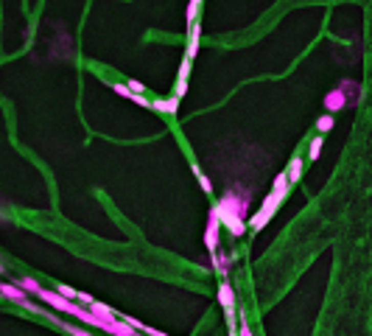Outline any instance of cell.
Segmentation results:
<instances>
[{"label":"cell","instance_id":"cell-1","mask_svg":"<svg viewBox=\"0 0 372 336\" xmlns=\"http://www.w3.org/2000/svg\"><path fill=\"white\" fill-rule=\"evenodd\" d=\"M221 213V224L227 227L232 238H241L247 233V216H249V194H241V188H232L215 202Z\"/></svg>","mask_w":372,"mask_h":336},{"label":"cell","instance_id":"cell-2","mask_svg":"<svg viewBox=\"0 0 372 336\" xmlns=\"http://www.w3.org/2000/svg\"><path fill=\"white\" fill-rule=\"evenodd\" d=\"M283 199H286V194H280V191H272V194H266V199H263L260 210L249 216V230H252V233L263 230V227H266L269 221L274 219V213L280 210V205H283Z\"/></svg>","mask_w":372,"mask_h":336},{"label":"cell","instance_id":"cell-3","mask_svg":"<svg viewBox=\"0 0 372 336\" xmlns=\"http://www.w3.org/2000/svg\"><path fill=\"white\" fill-rule=\"evenodd\" d=\"M0 294H3L6 300H11V303H17L20 308L34 311V314H42V305H39V303H34V300L28 297V294L23 291L17 283H9V280H0Z\"/></svg>","mask_w":372,"mask_h":336},{"label":"cell","instance_id":"cell-4","mask_svg":"<svg viewBox=\"0 0 372 336\" xmlns=\"http://www.w3.org/2000/svg\"><path fill=\"white\" fill-rule=\"evenodd\" d=\"M221 213L218 207L213 205V210L207 213V224H205V247L210 249V255L213 252H218V241H221Z\"/></svg>","mask_w":372,"mask_h":336},{"label":"cell","instance_id":"cell-5","mask_svg":"<svg viewBox=\"0 0 372 336\" xmlns=\"http://www.w3.org/2000/svg\"><path fill=\"white\" fill-rule=\"evenodd\" d=\"M37 297H39L45 305H51L53 311H62V314H73V308L79 305V303H73V300H64L56 289H53V291H51V289H39Z\"/></svg>","mask_w":372,"mask_h":336},{"label":"cell","instance_id":"cell-6","mask_svg":"<svg viewBox=\"0 0 372 336\" xmlns=\"http://www.w3.org/2000/svg\"><path fill=\"white\" fill-rule=\"evenodd\" d=\"M322 104H325L327 115H336V112H341L344 107H350V98H347L339 87H333L331 93H325V101H322Z\"/></svg>","mask_w":372,"mask_h":336},{"label":"cell","instance_id":"cell-7","mask_svg":"<svg viewBox=\"0 0 372 336\" xmlns=\"http://www.w3.org/2000/svg\"><path fill=\"white\" fill-rule=\"evenodd\" d=\"M199 42H202V23H196V26L188 28V39H185V59H188V62L196 59V53H199Z\"/></svg>","mask_w":372,"mask_h":336},{"label":"cell","instance_id":"cell-8","mask_svg":"<svg viewBox=\"0 0 372 336\" xmlns=\"http://www.w3.org/2000/svg\"><path fill=\"white\" fill-rule=\"evenodd\" d=\"M215 300L224 311H235V289H232L230 280H221L218 289H215Z\"/></svg>","mask_w":372,"mask_h":336},{"label":"cell","instance_id":"cell-9","mask_svg":"<svg viewBox=\"0 0 372 336\" xmlns=\"http://www.w3.org/2000/svg\"><path fill=\"white\" fill-rule=\"evenodd\" d=\"M230 261H232V258H227L224 252H213V255H210V266H213L218 283H221V280H227V275H230Z\"/></svg>","mask_w":372,"mask_h":336},{"label":"cell","instance_id":"cell-10","mask_svg":"<svg viewBox=\"0 0 372 336\" xmlns=\"http://www.w3.org/2000/svg\"><path fill=\"white\" fill-rule=\"evenodd\" d=\"M179 104H182V101H179L177 95H168V98H157V101H154V110L163 112V115H177Z\"/></svg>","mask_w":372,"mask_h":336},{"label":"cell","instance_id":"cell-11","mask_svg":"<svg viewBox=\"0 0 372 336\" xmlns=\"http://www.w3.org/2000/svg\"><path fill=\"white\" fill-rule=\"evenodd\" d=\"M302 171H305V157H291L289 168H286V177H289V182H299L302 179Z\"/></svg>","mask_w":372,"mask_h":336},{"label":"cell","instance_id":"cell-12","mask_svg":"<svg viewBox=\"0 0 372 336\" xmlns=\"http://www.w3.org/2000/svg\"><path fill=\"white\" fill-rule=\"evenodd\" d=\"M336 87H339L341 93H344L347 98H350V104H356L358 95H361V87H358V81H356V79H341L339 84H336Z\"/></svg>","mask_w":372,"mask_h":336},{"label":"cell","instance_id":"cell-13","mask_svg":"<svg viewBox=\"0 0 372 336\" xmlns=\"http://www.w3.org/2000/svg\"><path fill=\"white\" fill-rule=\"evenodd\" d=\"M104 333H110V336H135V331H132V325H126V322H123V317L112 320L110 325H106V331H104Z\"/></svg>","mask_w":372,"mask_h":336},{"label":"cell","instance_id":"cell-14","mask_svg":"<svg viewBox=\"0 0 372 336\" xmlns=\"http://www.w3.org/2000/svg\"><path fill=\"white\" fill-rule=\"evenodd\" d=\"M90 311H93V314L98 317V320H104V322H112V320H118V317H115V311H112L106 303H98V300H95V303L90 305Z\"/></svg>","mask_w":372,"mask_h":336},{"label":"cell","instance_id":"cell-15","mask_svg":"<svg viewBox=\"0 0 372 336\" xmlns=\"http://www.w3.org/2000/svg\"><path fill=\"white\" fill-rule=\"evenodd\" d=\"M14 283H17V286H20V289H23V291H26V294H28V297H31V294H34V297H37V294H39V289H42V286H39V280H34V278H28V275H23V278H17V280H14Z\"/></svg>","mask_w":372,"mask_h":336},{"label":"cell","instance_id":"cell-16","mask_svg":"<svg viewBox=\"0 0 372 336\" xmlns=\"http://www.w3.org/2000/svg\"><path fill=\"white\" fill-rule=\"evenodd\" d=\"M199 17H202V3H199V0H190L188 9H185V20H188V28L196 26V23H199Z\"/></svg>","mask_w":372,"mask_h":336},{"label":"cell","instance_id":"cell-17","mask_svg":"<svg viewBox=\"0 0 372 336\" xmlns=\"http://www.w3.org/2000/svg\"><path fill=\"white\" fill-rule=\"evenodd\" d=\"M190 171H193V177H196V179H199L202 191H205V194H213V182H210V177H207V174L199 168V163H193V165H190Z\"/></svg>","mask_w":372,"mask_h":336},{"label":"cell","instance_id":"cell-18","mask_svg":"<svg viewBox=\"0 0 372 336\" xmlns=\"http://www.w3.org/2000/svg\"><path fill=\"white\" fill-rule=\"evenodd\" d=\"M333 126H336V118H333V115H327V112H325V115H319V118H316V132H319L322 137H325L327 132L333 129Z\"/></svg>","mask_w":372,"mask_h":336},{"label":"cell","instance_id":"cell-19","mask_svg":"<svg viewBox=\"0 0 372 336\" xmlns=\"http://www.w3.org/2000/svg\"><path fill=\"white\" fill-rule=\"evenodd\" d=\"M322 146H325V137H322V135H316L314 140H311V149H308V160H311V163H314V160H319Z\"/></svg>","mask_w":372,"mask_h":336},{"label":"cell","instance_id":"cell-20","mask_svg":"<svg viewBox=\"0 0 372 336\" xmlns=\"http://www.w3.org/2000/svg\"><path fill=\"white\" fill-rule=\"evenodd\" d=\"M289 177H286V171H280L277 177H274V182H272V191H280V194H289Z\"/></svg>","mask_w":372,"mask_h":336},{"label":"cell","instance_id":"cell-21","mask_svg":"<svg viewBox=\"0 0 372 336\" xmlns=\"http://www.w3.org/2000/svg\"><path fill=\"white\" fill-rule=\"evenodd\" d=\"M238 336H255V333H252V325H249V320H247V314H244V311H238Z\"/></svg>","mask_w":372,"mask_h":336},{"label":"cell","instance_id":"cell-22","mask_svg":"<svg viewBox=\"0 0 372 336\" xmlns=\"http://www.w3.org/2000/svg\"><path fill=\"white\" fill-rule=\"evenodd\" d=\"M112 90H115L121 98H126V101H132V95H135L129 87H126V81H112Z\"/></svg>","mask_w":372,"mask_h":336},{"label":"cell","instance_id":"cell-23","mask_svg":"<svg viewBox=\"0 0 372 336\" xmlns=\"http://www.w3.org/2000/svg\"><path fill=\"white\" fill-rule=\"evenodd\" d=\"M56 291L62 294L64 300H76V297H79V291H76L73 286H68V283H59V286H56Z\"/></svg>","mask_w":372,"mask_h":336},{"label":"cell","instance_id":"cell-24","mask_svg":"<svg viewBox=\"0 0 372 336\" xmlns=\"http://www.w3.org/2000/svg\"><path fill=\"white\" fill-rule=\"evenodd\" d=\"M190 68H193V62H188V59H182V65H179V76H177V81H188V76H190Z\"/></svg>","mask_w":372,"mask_h":336},{"label":"cell","instance_id":"cell-25","mask_svg":"<svg viewBox=\"0 0 372 336\" xmlns=\"http://www.w3.org/2000/svg\"><path fill=\"white\" fill-rule=\"evenodd\" d=\"M126 87H129L135 95H146V84H140L137 79H129V81H126Z\"/></svg>","mask_w":372,"mask_h":336},{"label":"cell","instance_id":"cell-26","mask_svg":"<svg viewBox=\"0 0 372 336\" xmlns=\"http://www.w3.org/2000/svg\"><path fill=\"white\" fill-rule=\"evenodd\" d=\"M185 93H188V81H177V84H173V95H177L179 101L185 98Z\"/></svg>","mask_w":372,"mask_h":336},{"label":"cell","instance_id":"cell-27","mask_svg":"<svg viewBox=\"0 0 372 336\" xmlns=\"http://www.w3.org/2000/svg\"><path fill=\"white\" fill-rule=\"evenodd\" d=\"M68 333L70 336H93L90 331H84V328H79V325H68Z\"/></svg>","mask_w":372,"mask_h":336},{"label":"cell","instance_id":"cell-28","mask_svg":"<svg viewBox=\"0 0 372 336\" xmlns=\"http://www.w3.org/2000/svg\"><path fill=\"white\" fill-rule=\"evenodd\" d=\"M76 300H79V303H84V305H87V308L95 303V297H90V294H84V291H79V297H76Z\"/></svg>","mask_w":372,"mask_h":336},{"label":"cell","instance_id":"cell-29","mask_svg":"<svg viewBox=\"0 0 372 336\" xmlns=\"http://www.w3.org/2000/svg\"><path fill=\"white\" fill-rule=\"evenodd\" d=\"M135 336H146V333H135Z\"/></svg>","mask_w":372,"mask_h":336},{"label":"cell","instance_id":"cell-30","mask_svg":"<svg viewBox=\"0 0 372 336\" xmlns=\"http://www.w3.org/2000/svg\"><path fill=\"white\" fill-rule=\"evenodd\" d=\"M0 272H3V263H0Z\"/></svg>","mask_w":372,"mask_h":336}]
</instances>
